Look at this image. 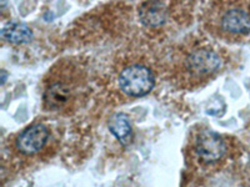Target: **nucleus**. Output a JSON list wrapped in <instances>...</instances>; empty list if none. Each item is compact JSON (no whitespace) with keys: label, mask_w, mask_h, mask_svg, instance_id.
Here are the masks:
<instances>
[{"label":"nucleus","mask_w":250,"mask_h":187,"mask_svg":"<svg viewBox=\"0 0 250 187\" xmlns=\"http://www.w3.org/2000/svg\"><path fill=\"white\" fill-rule=\"evenodd\" d=\"M43 106L50 112H70L84 93V73L73 61H59L44 82Z\"/></svg>","instance_id":"nucleus-1"},{"label":"nucleus","mask_w":250,"mask_h":187,"mask_svg":"<svg viewBox=\"0 0 250 187\" xmlns=\"http://www.w3.org/2000/svg\"><path fill=\"white\" fill-rule=\"evenodd\" d=\"M0 37L12 44H26L33 39V31L26 24L9 21L0 30Z\"/></svg>","instance_id":"nucleus-8"},{"label":"nucleus","mask_w":250,"mask_h":187,"mask_svg":"<svg viewBox=\"0 0 250 187\" xmlns=\"http://www.w3.org/2000/svg\"><path fill=\"white\" fill-rule=\"evenodd\" d=\"M155 85L153 71L142 64L126 66L119 75L120 90L133 97H142L148 95Z\"/></svg>","instance_id":"nucleus-2"},{"label":"nucleus","mask_w":250,"mask_h":187,"mask_svg":"<svg viewBox=\"0 0 250 187\" xmlns=\"http://www.w3.org/2000/svg\"><path fill=\"white\" fill-rule=\"evenodd\" d=\"M109 130L122 145H128L131 142L133 129L128 115L122 112L113 115L109 120Z\"/></svg>","instance_id":"nucleus-9"},{"label":"nucleus","mask_w":250,"mask_h":187,"mask_svg":"<svg viewBox=\"0 0 250 187\" xmlns=\"http://www.w3.org/2000/svg\"><path fill=\"white\" fill-rule=\"evenodd\" d=\"M50 132L44 124H34L19 133L15 141L18 151L23 155H35L43 150Z\"/></svg>","instance_id":"nucleus-5"},{"label":"nucleus","mask_w":250,"mask_h":187,"mask_svg":"<svg viewBox=\"0 0 250 187\" xmlns=\"http://www.w3.org/2000/svg\"><path fill=\"white\" fill-rule=\"evenodd\" d=\"M220 26L225 33L234 35H247L250 33V14L244 9H228L220 19Z\"/></svg>","instance_id":"nucleus-6"},{"label":"nucleus","mask_w":250,"mask_h":187,"mask_svg":"<svg viewBox=\"0 0 250 187\" xmlns=\"http://www.w3.org/2000/svg\"><path fill=\"white\" fill-rule=\"evenodd\" d=\"M195 152L200 160L207 164H213L223 159L227 152V145L219 133L205 130L196 137Z\"/></svg>","instance_id":"nucleus-4"},{"label":"nucleus","mask_w":250,"mask_h":187,"mask_svg":"<svg viewBox=\"0 0 250 187\" xmlns=\"http://www.w3.org/2000/svg\"><path fill=\"white\" fill-rule=\"evenodd\" d=\"M139 17L142 23L149 28H155L165 23L167 8L159 1H148L140 5Z\"/></svg>","instance_id":"nucleus-7"},{"label":"nucleus","mask_w":250,"mask_h":187,"mask_svg":"<svg viewBox=\"0 0 250 187\" xmlns=\"http://www.w3.org/2000/svg\"><path fill=\"white\" fill-rule=\"evenodd\" d=\"M223 65V60L216 51L208 48L195 49L188 55L184 61L185 70L190 77L205 79L216 74Z\"/></svg>","instance_id":"nucleus-3"}]
</instances>
